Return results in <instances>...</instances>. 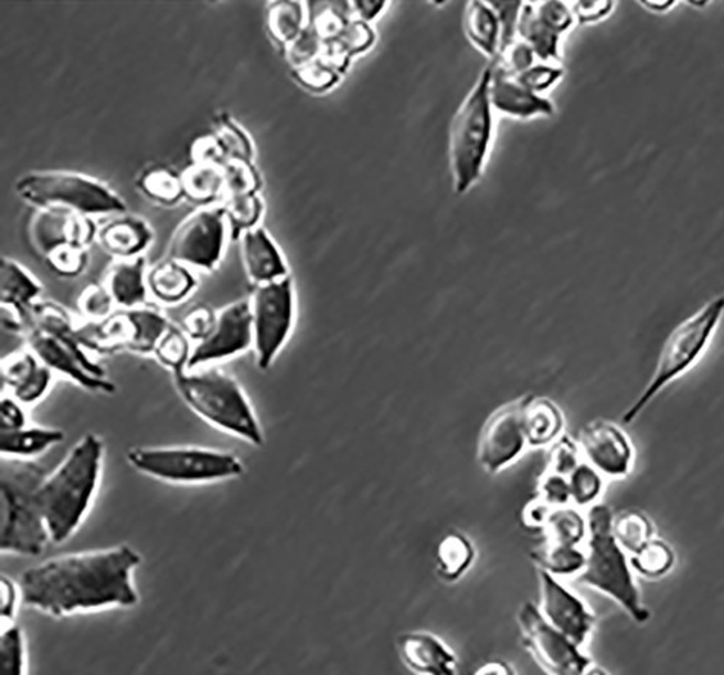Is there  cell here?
Wrapping results in <instances>:
<instances>
[{
    "label": "cell",
    "instance_id": "cell-37",
    "mask_svg": "<svg viewBox=\"0 0 724 675\" xmlns=\"http://www.w3.org/2000/svg\"><path fill=\"white\" fill-rule=\"evenodd\" d=\"M569 495L572 505L578 509H588L597 505L606 487V478L590 464L583 461L572 474L568 475Z\"/></svg>",
    "mask_w": 724,
    "mask_h": 675
},
{
    "label": "cell",
    "instance_id": "cell-33",
    "mask_svg": "<svg viewBox=\"0 0 724 675\" xmlns=\"http://www.w3.org/2000/svg\"><path fill=\"white\" fill-rule=\"evenodd\" d=\"M613 532L628 556L636 555L656 537L653 523L640 510H626L614 516Z\"/></svg>",
    "mask_w": 724,
    "mask_h": 675
},
{
    "label": "cell",
    "instance_id": "cell-2",
    "mask_svg": "<svg viewBox=\"0 0 724 675\" xmlns=\"http://www.w3.org/2000/svg\"><path fill=\"white\" fill-rule=\"evenodd\" d=\"M104 442L87 433L75 443L38 492L40 509L52 544L74 537L89 514L102 478Z\"/></svg>",
    "mask_w": 724,
    "mask_h": 675
},
{
    "label": "cell",
    "instance_id": "cell-4",
    "mask_svg": "<svg viewBox=\"0 0 724 675\" xmlns=\"http://www.w3.org/2000/svg\"><path fill=\"white\" fill-rule=\"evenodd\" d=\"M45 470L35 461L8 460L0 466V551L20 557L42 556L50 538L38 492L44 482Z\"/></svg>",
    "mask_w": 724,
    "mask_h": 675
},
{
    "label": "cell",
    "instance_id": "cell-1",
    "mask_svg": "<svg viewBox=\"0 0 724 675\" xmlns=\"http://www.w3.org/2000/svg\"><path fill=\"white\" fill-rule=\"evenodd\" d=\"M142 556L129 544L66 552L31 566L18 578L26 609L50 619L132 610L140 593L135 582Z\"/></svg>",
    "mask_w": 724,
    "mask_h": 675
},
{
    "label": "cell",
    "instance_id": "cell-43",
    "mask_svg": "<svg viewBox=\"0 0 724 675\" xmlns=\"http://www.w3.org/2000/svg\"><path fill=\"white\" fill-rule=\"evenodd\" d=\"M139 186L149 198L166 205L178 202L181 194H184L181 180L164 169L148 171L140 179Z\"/></svg>",
    "mask_w": 724,
    "mask_h": 675
},
{
    "label": "cell",
    "instance_id": "cell-29",
    "mask_svg": "<svg viewBox=\"0 0 724 675\" xmlns=\"http://www.w3.org/2000/svg\"><path fill=\"white\" fill-rule=\"evenodd\" d=\"M477 550L465 534L451 531L437 544L436 569L438 577L446 582H457L464 578L475 563Z\"/></svg>",
    "mask_w": 724,
    "mask_h": 675
},
{
    "label": "cell",
    "instance_id": "cell-21",
    "mask_svg": "<svg viewBox=\"0 0 724 675\" xmlns=\"http://www.w3.org/2000/svg\"><path fill=\"white\" fill-rule=\"evenodd\" d=\"M242 252L246 274L256 287L289 276L283 253L264 229L244 231Z\"/></svg>",
    "mask_w": 724,
    "mask_h": 675
},
{
    "label": "cell",
    "instance_id": "cell-17",
    "mask_svg": "<svg viewBox=\"0 0 724 675\" xmlns=\"http://www.w3.org/2000/svg\"><path fill=\"white\" fill-rule=\"evenodd\" d=\"M583 461L599 471L605 478H626L634 466V445L621 425L597 419L588 421L577 436Z\"/></svg>",
    "mask_w": 724,
    "mask_h": 675
},
{
    "label": "cell",
    "instance_id": "cell-55",
    "mask_svg": "<svg viewBox=\"0 0 724 675\" xmlns=\"http://www.w3.org/2000/svg\"><path fill=\"white\" fill-rule=\"evenodd\" d=\"M216 314L210 307H194L183 319V330L190 338V341L201 342L210 337L214 329Z\"/></svg>",
    "mask_w": 724,
    "mask_h": 675
},
{
    "label": "cell",
    "instance_id": "cell-59",
    "mask_svg": "<svg viewBox=\"0 0 724 675\" xmlns=\"http://www.w3.org/2000/svg\"><path fill=\"white\" fill-rule=\"evenodd\" d=\"M551 510L552 507L547 506L546 503H543L540 497H533L531 502H528L526 505H524L522 514H520L523 527L532 529V531L542 532Z\"/></svg>",
    "mask_w": 724,
    "mask_h": 675
},
{
    "label": "cell",
    "instance_id": "cell-3",
    "mask_svg": "<svg viewBox=\"0 0 724 675\" xmlns=\"http://www.w3.org/2000/svg\"><path fill=\"white\" fill-rule=\"evenodd\" d=\"M173 378L175 391L199 419L253 446L265 445L255 408L233 376L214 366L174 371Z\"/></svg>",
    "mask_w": 724,
    "mask_h": 675
},
{
    "label": "cell",
    "instance_id": "cell-47",
    "mask_svg": "<svg viewBox=\"0 0 724 675\" xmlns=\"http://www.w3.org/2000/svg\"><path fill=\"white\" fill-rule=\"evenodd\" d=\"M224 184L231 197L255 193L259 188V176L252 169L251 162L231 160L223 166Z\"/></svg>",
    "mask_w": 724,
    "mask_h": 675
},
{
    "label": "cell",
    "instance_id": "cell-42",
    "mask_svg": "<svg viewBox=\"0 0 724 675\" xmlns=\"http://www.w3.org/2000/svg\"><path fill=\"white\" fill-rule=\"evenodd\" d=\"M224 210L226 219L233 226L234 238H238L239 233L252 230L259 221L264 212V203L256 193L235 194L231 197Z\"/></svg>",
    "mask_w": 724,
    "mask_h": 675
},
{
    "label": "cell",
    "instance_id": "cell-56",
    "mask_svg": "<svg viewBox=\"0 0 724 675\" xmlns=\"http://www.w3.org/2000/svg\"><path fill=\"white\" fill-rule=\"evenodd\" d=\"M572 4L574 18L582 25L596 24L614 12L615 2L610 0H578Z\"/></svg>",
    "mask_w": 724,
    "mask_h": 675
},
{
    "label": "cell",
    "instance_id": "cell-60",
    "mask_svg": "<svg viewBox=\"0 0 724 675\" xmlns=\"http://www.w3.org/2000/svg\"><path fill=\"white\" fill-rule=\"evenodd\" d=\"M351 4L355 8L352 11L356 13L361 21H373L386 7V2H352Z\"/></svg>",
    "mask_w": 724,
    "mask_h": 675
},
{
    "label": "cell",
    "instance_id": "cell-30",
    "mask_svg": "<svg viewBox=\"0 0 724 675\" xmlns=\"http://www.w3.org/2000/svg\"><path fill=\"white\" fill-rule=\"evenodd\" d=\"M531 559L537 570L552 577L577 578L586 565L585 547L558 546L542 541L531 551Z\"/></svg>",
    "mask_w": 724,
    "mask_h": 675
},
{
    "label": "cell",
    "instance_id": "cell-48",
    "mask_svg": "<svg viewBox=\"0 0 724 675\" xmlns=\"http://www.w3.org/2000/svg\"><path fill=\"white\" fill-rule=\"evenodd\" d=\"M113 303L115 300H113L106 285L99 284L88 285L78 298L81 314L93 321H102L111 316Z\"/></svg>",
    "mask_w": 724,
    "mask_h": 675
},
{
    "label": "cell",
    "instance_id": "cell-61",
    "mask_svg": "<svg viewBox=\"0 0 724 675\" xmlns=\"http://www.w3.org/2000/svg\"><path fill=\"white\" fill-rule=\"evenodd\" d=\"M473 675H518V673L504 661H490L481 665Z\"/></svg>",
    "mask_w": 724,
    "mask_h": 675
},
{
    "label": "cell",
    "instance_id": "cell-52",
    "mask_svg": "<svg viewBox=\"0 0 724 675\" xmlns=\"http://www.w3.org/2000/svg\"><path fill=\"white\" fill-rule=\"evenodd\" d=\"M565 72L558 65H550V63H536L523 74L514 76L518 83L522 84L524 88L531 89L532 93L541 94L547 91L556 83H560Z\"/></svg>",
    "mask_w": 724,
    "mask_h": 675
},
{
    "label": "cell",
    "instance_id": "cell-22",
    "mask_svg": "<svg viewBox=\"0 0 724 675\" xmlns=\"http://www.w3.org/2000/svg\"><path fill=\"white\" fill-rule=\"evenodd\" d=\"M523 428L532 450H547L565 434V415L550 398L522 397Z\"/></svg>",
    "mask_w": 724,
    "mask_h": 675
},
{
    "label": "cell",
    "instance_id": "cell-34",
    "mask_svg": "<svg viewBox=\"0 0 724 675\" xmlns=\"http://www.w3.org/2000/svg\"><path fill=\"white\" fill-rule=\"evenodd\" d=\"M630 561L634 573L654 581L671 572L677 563V555L671 544L654 537L640 551L630 556Z\"/></svg>",
    "mask_w": 724,
    "mask_h": 675
},
{
    "label": "cell",
    "instance_id": "cell-32",
    "mask_svg": "<svg viewBox=\"0 0 724 675\" xmlns=\"http://www.w3.org/2000/svg\"><path fill=\"white\" fill-rule=\"evenodd\" d=\"M542 541L583 547L587 541V518L576 506L555 507L542 529Z\"/></svg>",
    "mask_w": 724,
    "mask_h": 675
},
{
    "label": "cell",
    "instance_id": "cell-46",
    "mask_svg": "<svg viewBox=\"0 0 724 675\" xmlns=\"http://www.w3.org/2000/svg\"><path fill=\"white\" fill-rule=\"evenodd\" d=\"M536 54L522 40H515L514 43L502 49L496 61L498 70L510 76H518L528 71L529 67L536 65Z\"/></svg>",
    "mask_w": 724,
    "mask_h": 675
},
{
    "label": "cell",
    "instance_id": "cell-27",
    "mask_svg": "<svg viewBox=\"0 0 724 675\" xmlns=\"http://www.w3.org/2000/svg\"><path fill=\"white\" fill-rule=\"evenodd\" d=\"M464 30L466 38L483 56L496 61L501 50V25L490 2L473 0L465 9Z\"/></svg>",
    "mask_w": 724,
    "mask_h": 675
},
{
    "label": "cell",
    "instance_id": "cell-9",
    "mask_svg": "<svg viewBox=\"0 0 724 675\" xmlns=\"http://www.w3.org/2000/svg\"><path fill=\"white\" fill-rule=\"evenodd\" d=\"M17 192L40 210L58 208L81 215L124 214L125 202L107 186L74 173L26 175L18 180Z\"/></svg>",
    "mask_w": 724,
    "mask_h": 675
},
{
    "label": "cell",
    "instance_id": "cell-10",
    "mask_svg": "<svg viewBox=\"0 0 724 675\" xmlns=\"http://www.w3.org/2000/svg\"><path fill=\"white\" fill-rule=\"evenodd\" d=\"M251 305L256 365L266 371L278 359L296 321V289L291 276L256 287Z\"/></svg>",
    "mask_w": 724,
    "mask_h": 675
},
{
    "label": "cell",
    "instance_id": "cell-6",
    "mask_svg": "<svg viewBox=\"0 0 724 675\" xmlns=\"http://www.w3.org/2000/svg\"><path fill=\"white\" fill-rule=\"evenodd\" d=\"M492 62L483 67L473 88L466 95L455 117L449 133V161L453 188L457 194H465L486 169L494 138V108L490 99Z\"/></svg>",
    "mask_w": 724,
    "mask_h": 675
},
{
    "label": "cell",
    "instance_id": "cell-28",
    "mask_svg": "<svg viewBox=\"0 0 724 675\" xmlns=\"http://www.w3.org/2000/svg\"><path fill=\"white\" fill-rule=\"evenodd\" d=\"M148 292L164 305H178L196 288V278L188 266L175 261L162 262L147 274Z\"/></svg>",
    "mask_w": 724,
    "mask_h": 675
},
{
    "label": "cell",
    "instance_id": "cell-23",
    "mask_svg": "<svg viewBox=\"0 0 724 675\" xmlns=\"http://www.w3.org/2000/svg\"><path fill=\"white\" fill-rule=\"evenodd\" d=\"M104 285L117 305L128 310L142 307L148 296L143 257L117 262L108 271Z\"/></svg>",
    "mask_w": 724,
    "mask_h": 675
},
{
    "label": "cell",
    "instance_id": "cell-8",
    "mask_svg": "<svg viewBox=\"0 0 724 675\" xmlns=\"http://www.w3.org/2000/svg\"><path fill=\"white\" fill-rule=\"evenodd\" d=\"M126 460L140 474L171 484L225 482L246 473L235 453L202 446H135Z\"/></svg>",
    "mask_w": 724,
    "mask_h": 675
},
{
    "label": "cell",
    "instance_id": "cell-25",
    "mask_svg": "<svg viewBox=\"0 0 724 675\" xmlns=\"http://www.w3.org/2000/svg\"><path fill=\"white\" fill-rule=\"evenodd\" d=\"M0 283H2V306L17 310L34 328L31 309L42 294V285L22 268L18 262L3 257L0 266Z\"/></svg>",
    "mask_w": 724,
    "mask_h": 675
},
{
    "label": "cell",
    "instance_id": "cell-12",
    "mask_svg": "<svg viewBox=\"0 0 724 675\" xmlns=\"http://www.w3.org/2000/svg\"><path fill=\"white\" fill-rule=\"evenodd\" d=\"M515 620L524 650L547 675H585L595 665L583 647L547 624L532 602L520 607Z\"/></svg>",
    "mask_w": 724,
    "mask_h": 675
},
{
    "label": "cell",
    "instance_id": "cell-5",
    "mask_svg": "<svg viewBox=\"0 0 724 675\" xmlns=\"http://www.w3.org/2000/svg\"><path fill=\"white\" fill-rule=\"evenodd\" d=\"M614 516L610 507L604 503H597L586 510V565L576 579L581 586L617 602L634 622L646 623L650 619V611L642 604L630 556L615 540Z\"/></svg>",
    "mask_w": 724,
    "mask_h": 675
},
{
    "label": "cell",
    "instance_id": "cell-53",
    "mask_svg": "<svg viewBox=\"0 0 724 675\" xmlns=\"http://www.w3.org/2000/svg\"><path fill=\"white\" fill-rule=\"evenodd\" d=\"M0 595H2V600H0V627H3L17 623L18 613H20L21 607H24L20 582L13 581L8 574H2Z\"/></svg>",
    "mask_w": 724,
    "mask_h": 675
},
{
    "label": "cell",
    "instance_id": "cell-14",
    "mask_svg": "<svg viewBox=\"0 0 724 675\" xmlns=\"http://www.w3.org/2000/svg\"><path fill=\"white\" fill-rule=\"evenodd\" d=\"M224 208H205L185 219L175 230L169 249L171 261L212 271L224 251Z\"/></svg>",
    "mask_w": 724,
    "mask_h": 675
},
{
    "label": "cell",
    "instance_id": "cell-20",
    "mask_svg": "<svg viewBox=\"0 0 724 675\" xmlns=\"http://www.w3.org/2000/svg\"><path fill=\"white\" fill-rule=\"evenodd\" d=\"M490 99L494 112L515 117V119L555 115V107L551 99L524 88L514 76L498 70L494 62H492Z\"/></svg>",
    "mask_w": 724,
    "mask_h": 675
},
{
    "label": "cell",
    "instance_id": "cell-58",
    "mask_svg": "<svg viewBox=\"0 0 724 675\" xmlns=\"http://www.w3.org/2000/svg\"><path fill=\"white\" fill-rule=\"evenodd\" d=\"M2 432H15L29 425L25 407L13 397L2 398Z\"/></svg>",
    "mask_w": 724,
    "mask_h": 675
},
{
    "label": "cell",
    "instance_id": "cell-35",
    "mask_svg": "<svg viewBox=\"0 0 724 675\" xmlns=\"http://www.w3.org/2000/svg\"><path fill=\"white\" fill-rule=\"evenodd\" d=\"M130 320L135 329V338L130 351L138 355H153L158 342L164 337L167 329L170 328V321L158 310L138 307V309L128 310Z\"/></svg>",
    "mask_w": 724,
    "mask_h": 675
},
{
    "label": "cell",
    "instance_id": "cell-63",
    "mask_svg": "<svg viewBox=\"0 0 724 675\" xmlns=\"http://www.w3.org/2000/svg\"><path fill=\"white\" fill-rule=\"evenodd\" d=\"M585 675H610L606 669L601 667H597V665H593L590 669Z\"/></svg>",
    "mask_w": 724,
    "mask_h": 675
},
{
    "label": "cell",
    "instance_id": "cell-11",
    "mask_svg": "<svg viewBox=\"0 0 724 675\" xmlns=\"http://www.w3.org/2000/svg\"><path fill=\"white\" fill-rule=\"evenodd\" d=\"M26 339L34 355L54 373L65 376L89 392L111 395L117 391L116 384L107 379L106 370L85 355L74 321L58 326L50 333L33 328Z\"/></svg>",
    "mask_w": 724,
    "mask_h": 675
},
{
    "label": "cell",
    "instance_id": "cell-39",
    "mask_svg": "<svg viewBox=\"0 0 724 675\" xmlns=\"http://www.w3.org/2000/svg\"><path fill=\"white\" fill-rule=\"evenodd\" d=\"M184 194L196 202L211 201L224 184L223 170L212 165H196L185 171L183 179Z\"/></svg>",
    "mask_w": 724,
    "mask_h": 675
},
{
    "label": "cell",
    "instance_id": "cell-44",
    "mask_svg": "<svg viewBox=\"0 0 724 675\" xmlns=\"http://www.w3.org/2000/svg\"><path fill=\"white\" fill-rule=\"evenodd\" d=\"M582 462L583 456L577 439L564 434L554 445L547 447L546 466L543 471H550V473L568 477Z\"/></svg>",
    "mask_w": 724,
    "mask_h": 675
},
{
    "label": "cell",
    "instance_id": "cell-7",
    "mask_svg": "<svg viewBox=\"0 0 724 675\" xmlns=\"http://www.w3.org/2000/svg\"><path fill=\"white\" fill-rule=\"evenodd\" d=\"M724 315V296L713 297L694 315L673 328L659 352L653 375L637 400L622 415L624 424H631L660 395L664 388L685 375L707 351Z\"/></svg>",
    "mask_w": 724,
    "mask_h": 675
},
{
    "label": "cell",
    "instance_id": "cell-57",
    "mask_svg": "<svg viewBox=\"0 0 724 675\" xmlns=\"http://www.w3.org/2000/svg\"><path fill=\"white\" fill-rule=\"evenodd\" d=\"M296 75L298 81H301L307 88L315 91L329 89L338 83L337 72L323 65L298 66Z\"/></svg>",
    "mask_w": 724,
    "mask_h": 675
},
{
    "label": "cell",
    "instance_id": "cell-13",
    "mask_svg": "<svg viewBox=\"0 0 724 675\" xmlns=\"http://www.w3.org/2000/svg\"><path fill=\"white\" fill-rule=\"evenodd\" d=\"M528 450L520 398L488 416L479 433L477 461L483 473L497 475L514 465Z\"/></svg>",
    "mask_w": 724,
    "mask_h": 675
},
{
    "label": "cell",
    "instance_id": "cell-62",
    "mask_svg": "<svg viewBox=\"0 0 724 675\" xmlns=\"http://www.w3.org/2000/svg\"><path fill=\"white\" fill-rule=\"evenodd\" d=\"M641 7H645L647 11L654 13H664L671 11L673 7H677L678 2L675 0H645L640 2Z\"/></svg>",
    "mask_w": 724,
    "mask_h": 675
},
{
    "label": "cell",
    "instance_id": "cell-15",
    "mask_svg": "<svg viewBox=\"0 0 724 675\" xmlns=\"http://www.w3.org/2000/svg\"><path fill=\"white\" fill-rule=\"evenodd\" d=\"M537 582H540L537 610L542 618L555 631L563 633L565 637L585 650L595 632V613L561 579L537 570Z\"/></svg>",
    "mask_w": 724,
    "mask_h": 675
},
{
    "label": "cell",
    "instance_id": "cell-49",
    "mask_svg": "<svg viewBox=\"0 0 724 675\" xmlns=\"http://www.w3.org/2000/svg\"><path fill=\"white\" fill-rule=\"evenodd\" d=\"M50 268L62 276H76L84 271L87 265V252L79 244L70 243L66 246L56 249L45 257Z\"/></svg>",
    "mask_w": 724,
    "mask_h": 675
},
{
    "label": "cell",
    "instance_id": "cell-31",
    "mask_svg": "<svg viewBox=\"0 0 724 675\" xmlns=\"http://www.w3.org/2000/svg\"><path fill=\"white\" fill-rule=\"evenodd\" d=\"M518 39L533 50L541 63L556 65L561 62V35L543 24L536 17L532 3H523L519 18Z\"/></svg>",
    "mask_w": 724,
    "mask_h": 675
},
{
    "label": "cell",
    "instance_id": "cell-36",
    "mask_svg": "<svg viewBox=\"0 0 724 675\" xmlns=\"http://www.w3.org/2000/svg\"><path fill=\"white\" fill-rule=\"evenodd\" d=\"M2 675H29V642L18 623L0 627Z\"/></svg>",
    "mask_w": 724,
    "mask_h": 675
},
{
    "label": "cell",
    "instance_id": "cell-19",
    "mask_svg": "<svg viewBox=\"0 0 724 675\" xmlns=\"http://www.w3.org/2000/svg\"><path fill=\"white\" fill-rule=\"evenodd\" d=\"M402 663L415 675H457L459 658L437 634L414 631L401 634L396 642Z\"/></svg>",
    "mask_w": 724,
    "mask_h": 675
},
{
    "label": "cell",
    "instance_id": "cell-51",
    "mask_svg": "<svg viewBox=\"0 0 724 675\" xmlns=\"http://www.w3.org/2000/svg\"><path fill=\"white\" fill-rule=\"evenodd\" d=\"M220 145L226 156L233 160L252 162L253 147L247 136L230 120L221 119L219 125Z\"/></svg>",
    "mask_w": 724,
    "mask_h": 675
},
{
    "label": "cell",
    "instance_id": "cell-50",
    "mask_svg": "<svg viewBox=\"0 0 724 675\" xmlns=\"http://www.w3.org/2000/svg\"><path fill=\"white\" fill-rule=\"evenodd\" d=\"M536 497L543 503L555 509V507L573 506L572 495H569L568 477L564 475L543 471L540 482H537Z\"/></svg>",
    "mask_w": 724,
    "mask_h": 675
},
{
    "label": "cell",
    "instance_id": "cell-45",
    "mask_svg": "<svg viewBox=\"0 0 724 675\" xmlns=\"http://www.w3.org/2000/svg\"><path fill=\"white\" fill-rule=\"evenodd\" d=\"M536 17L552 31L560 34L567 33L576 22L572 4L560 2V0H545V2H533Z\"/></svg>",
    "mask_w": 724,
    "mask_h": 675
},
{
    "label": "cell",
    "instance_id": "cell-24",
    "mask_svg": "<svg viewBox=\"0 0 724 675\" xmlns=\"http://www.w3.org/2000/svg\"><path fill=\"white\" fill-rule=\"evenodd\" d=\"M99 242L111 255L134 260L142 253L152 240V231L138 217H120L99 230Z\"/></svg>",
    "mask_w": 724,
    "mask_h": 675
},
{
    "label": "cell",
    "instance_id": "cell-41",
    "mask_svg": "<svg viewBox=\"0 0 724 675\" xmlns=\"http://www.w3.org/2000/svg\"><path fill=\"white\" fill-rule=\"evenodd\" d=\"M190 342L192 341H190V338L185 335L183 329L170 325L164 337L158 342L153 356L157 357V360L160 361L162 366L171 370V373L188 369L190 356H192L193 351L192 344Z\"/></svg>",
    "mask_w": 724,
    "mask_h": 675
},
{
    "label": "cell",
    "instance_id": "cell-54",
    "mask_svg": "<svg viewBox=\"0 0 724 675\" xmlns=\"http://www.w3.org/2000/svg\"><path fill=\"white\" fill-rule=\"evenodd\" d=\"M501 25V50L518 40V27L523 2H490ZM500 50V52H501Z\"/></svg>",
    "mask_w": 724,
    "mask_h": 675
},
{
    "label": "cell",
    "instance_id": "cell-26",
    "mask_svg": "<svg viewBox=\"0 0 724 675\" xmlns=\"http://www.w3.org/2000/svg\"><path fill=\"white\" fill-rule=\"evenodd\" d=\"M65 441L63 430L44 428V425H26L15 432L0 434V452L8 460L35 461V457L52 450Z\"/></svg>",
    "mask_w": 724,
    "mask_h": 675
},
{
    "label": "cell",
    "instance_id": "cell-18",
    "mask_svg": "<svg viewBox=\"0 0 724 675\" xmlns=\"http://www.w3.org/2000/svg\"><path fill=\"white\" fill-rule=\"evenodd\" d=\"M94 234L95 225L89 219L58 208L39 210L30 224L31 242L44 257L70 243L85 247Z\"/></svg>",
    "mask_w": 724,
    "mask_h": 675
},
{
    "label": "cell",
    "instance_id": "cell-40",
    "mask_svg": "<svg viewBox=\"0 0 724 675\" xmlns=\"http://www.w3.org/2000/svg\"><path fill=\"white\" fill-rule=\"evenodd\" d=\"M42 366V360L34 355L30 347L11 352L3 357L2 365H0L3 388H9L12 392L17 391L30 382Z\"/></svg>",
    "mask_w": 724,
    "mask_h": 675
},
{
    "label": "cell",
    "instance_id": "cell-16",
    "mask_svg": "<svg viewBox=\"0 0 724 675\" xmlns=\"http://www.w3.org/2000/svg\"><path fill=\"white\" fill-rule=\"evenodd\" d=\"M255 344L251 300L231 303L216 314L210 337L193 347L189 370L224 361L251 350Z\"/></svg>",
    "mask_w": 724,
    "mask_h": 675
},
{
    "label": "cell",
    "instance_id": "cell-38",
    "mask_svg": "<svg viewBox=\"0 0 724 675\" xmlns=\"http://www.w3.org/2000/svg\"><path fill=\"white\" fill-rule=\"evenodd\" d=\"M305 11L298 2H278L270 8L268 27L270 34L280 44H292L302 34Z\"/></svg>",
    "mask_w": 724,
    "mask_h": 675
}]
</instances>
